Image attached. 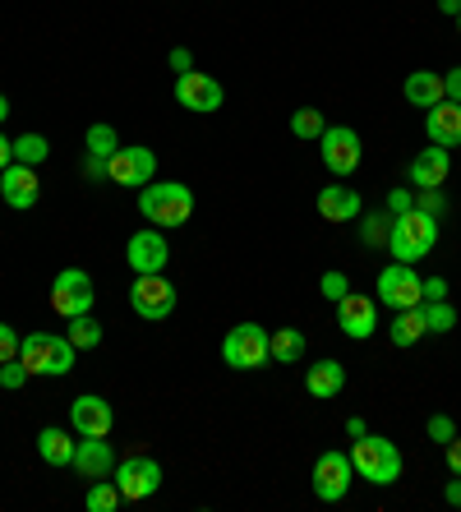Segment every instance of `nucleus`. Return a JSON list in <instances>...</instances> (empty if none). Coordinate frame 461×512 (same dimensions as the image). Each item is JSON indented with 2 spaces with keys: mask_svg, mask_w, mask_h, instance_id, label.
<instances>
[{
  "mask_svg": "<svg viewBox=\"0 0 461 512\" xmlns=\"http://www.w3.org/2000/svg\"><path fill=\"white\" fill-rule=\"evenodd\" d=\"M139 213L153 222V227L171 231V227H185L194 217V190L180 185V180H148L139 190Z\"/></svg>",
  "mask_w": 461,
  "mask_h": 512,
  "instance_id": "f257e3e1",
  "label": "nucleus"
},
{
  "mask_svg": "<svg viewBox=\"0 0 461 512\" xmlns=\"http://www.w3.org/2000/svg\"><path fill=\"white\" fill-rule=\"evenodd\" d=\"M351 466H355V476L369 480L374 489L402 480V453H397V443L383 439V434H360V439L351 443Z\"/></svg>",
  "mask_w": 461,
  "mask_h": 512,
  "instance_id": "f03ea898",
  "label": "nucleus"
},
{
  "mask_svg": "<svg viewBox=\"0 0 461 512\" xmlns=\"http://www.w3.org/2000/svg\"><path fill=\"white\" fill-rule=\"evenodd\" d=\"M438 245V217L420 213V208H411V213H397L392 217V231H388V250L397 263H420L429 259Z\"/></svg>",
  "mask_w": 461,
  "mask_h": 512,
  "instance_id": "7ed1b4c3",
  "label": "nucleus"
},
{
  "mask_svg": "<svg viewBox=\"0 0 461 512\" xmlns=\"http://www.w3.org/2000/svg\"><path fill=\"white\" fill-rule=\"evenodd\" d=\"M19 360L28 365V374H51V379H60V374L74 370V342L60 333H28L24 342H19Z\"/></svg>",
  "mask_w": 461,
  "mask_h": 512,
  "instance_id": "20e7f679",
  "label": "nucleus"
},
{
  "mask_svg": "<svg viewBox=\"0 0 461 512\" xmlns=\"http://www.w3.org/2000/svg\"><path fill=\"white\" fill-rule=\"evenodd\" d=\"M268 328H263V323H236V328H231V333L222 337V360L226 365H231V370H263V365H268Z\"/></svg>",
  "mask_w": 461,
  "mask_h": 512,
  "instance_id": "39448f33",
  "label": "nucleus"
},
{
  "mask_svg": "<svg viewBox=\"0 0 461 512\" xmlns=\"http://www.w3.org/2000/svg\"><path fill=\"white\" fill-rule=\"evenodd\" d=\"M176 300H180V291L166 282V273H134V282H130V310L139 314V319H148V323L171 319Z\"/></svg>",
  "mask_w": 461,
  "mask_h": 512,
  "instance_id": "423d86ee",
  "label": "nucleus"
},
{
  "mask_svg": "<svg viewBox=\"0 0 461 512\" xmlns=\"http://www.w3.org/2000/svg\"><path fill=\"white\" fill-rule=\"evenodd\" d=\"M93 277L83 268H60L56 282H51V310L60 319H79V314H93Z\"/></svg>",
  "mask_w": 461,
  "mask_h": 512,
  "instance_id": "0eeeda50",
  "label": "nucleus"
},
{
  "mask_svg": "<svg viewBox=\"0 0 461 512\" xmlns=\"http://www.w3.org/2000/svg\"><path fill=\"white\" fill-rule=\"evenodd\" d=\"M111 480H116L120 499L139 503V499H148V494H157V489H162V466H157L153 457L134 453V457H120L116 471H111Z\"/></svg>",
  "mask_w": 461,
  "mask_h": 512,
  "instance_id": "6e6552de",
  "label": "nucleus"
},
{
  "mask_svg": "<svg viewBox=\"0 0 461 512\" xmlns=\"http://www.w3.org/2000/svg\"><path fill=\"white\" fill-rule=\"evenodd\" d=\"M157 176V153L143 148V143H130V148H116L107 162V180L120 185V190H143L148 180Z\"/></svg>",
  "mask_w": 461,
  "mask_h": 512,
  "instance_id": "1a4fd4ad",
  "label": "nucleus"
},
{
  "mask_svg": "<svg viewBox=\"0 0 461 512\" xmlns=\"http://www.w3.org/2000/svg\"><path fill=\"white\" fill-rule=\"evenodd\" d=\"M425 300V277L415 273V263H388L379 273V305L388 310H411Z\"/></svg>",
  "mask_w": 461,
  "mask_h": 512,
  "instance_id": "9d476101",
  "label": "nucleus"
},
{
  "mask_svg": "<svg viewBox=\"0 0 461 512\" xmlns=\"http://www.w3.org/2000/svg\"><path fill=\"white\" fill-rule=\"evenodd\" d=\"M319 153H323V167L332 171L337 180H346L355 167H360V134L351 130V125H328V130L319 134Z\"/></svg>",
  "mask_w": 461,
  "mask_h": 512,
  "instance_id": "9b49d317",
  "label": "nucleus"
},
{
  "mask_svg": "<svg viewBox=\"0 0 461 512\" xmlns=\"http://www.w3.org/2000/svg\"><path fill=\"white\" fill-rule=\"evenodd\" d=\"M314 494H319L323 503H342L346 494H351V480H355V466H351V453H319V462H314Z\"/></svg>",
  "mask_w": 461,
  "mask_h": 512,
  "instance_id": "f8f14e48",
  "label": "nucleus"
},
{
  "mask_svg": "<svg viewBox=\"0 0 461 512\" xmlns=\"http://www.w3.org/2000/svg\"><path fill=\"white\" fill-rule=\"evenodd\" d=\"M176 102L185 111H194V116H213V111H222L226 88L217 84L213 74L190 70V74H176Z\"/></svg>",
  "mask_w": 461,
  "mask_h": 512,
  "instance_id": "ddd939ff",
  "label": "nucleus"
},
{
  "mask_svg": "<svg viewBox=\"0 0 461 512\" xmlns=\"http://www.w3.org/2000/svg\"><path fill=\"white\" fill-rule=\"evenodd\" d=\"M125 263H130L134 273H166V263H171V245H166L162 227H143L125 240Z\"/></svg>",
  "mask_w": 461,
  "mask_h": 512,
  "instance_id": "4468645a",
  "label": "nucleus"
},
{
  "mask_svg": "<svg viewBox=\"0 0 461 512\" xmlns=\"http://www.w3.org/2000/svg\"><path fill=\"white\" fill-rule=\"evenodd\" d=\"M70 425L79 439H107L111 425H116V411H111L107 397H97V393H79L70 402Z\"/></svg>",
  "mask_w": 461,
  "mask_h": 512,
  "instance_id": "2eb2a0df",
  "label": "nucleus"
},
{
  "mask_svg": "<svg viewBox=\"0 0 461 512\" xmlns=\"http://www.w3.org/2000/svg\"><path fill=\"white\" fill-rule=\"evenodd\" d=\"M337 328H342L351 342H365V337L379 333V300L374 296H351L346 291L337 300Z\"/></svg>",
  "mask_w": 461,
  "mask_h": 512,
  "instance_id": "dca6fc26",
  "label": "nucleus"
},
{
  "mask_svg": "<svg viewBox=\"0 0 461 512\" xmlns=\"http://www.w3.org/2000/svg\"><path fill=\"white\" fill-rule=\"evenodd\" d=\"M0 199L10 203V208H19V213L37 208V199H42V185H37V167L10 162V167L0 171Z\"/></svg>",
  "mask_w": 461,
  "mask_h": 512,
  "instance_id": "f3484780",
  "label": "nucleus"
},
{
  "mask_svg": "<svg viewBox=\"0 0 461 512\" xmlns=\"http://www.w3.org/2000/svg\"><path fill=\"white\" fill-rule=\"evenodd\" d=\"M411 185L415 190H443L448 185V176H452V153L448 148H425V153H415V162H411Z\"/></svg>",
  "mask_w": 461,
  "mask_h": 512,
  "instance_id": "a211bd4d",
  "label": "nucleus"
},
{
  "mask_svg": "<svg viewBox=\"0 0 461 512\" xmlns=\"http://www.w3.org/2000/svg\"><path fill=\"white\" fill-rule=\"evenodd\" d=\"M425 134H429V143H438V148H461V102H438V107H429L425 111Z\"/></svg>",
  "mask_w": 461,
  "mask_h": 512,
  "instance_id": "6ab92c4d",
  "label": "nucleus"
},
{
  "mask_svg": "<svg viewBox=\"0 0 461 512\" xmlns=\"http://www.w3.org/2000/svg\"><path fill=\"white\" fill-rule=\"evenodd\" d=\"M116 462L120 457L107 439H79V448H74V471L83 480H107L116 471Z\"/></svg>",
  "mask_w": 461,
  "mask_h": 512,
  "instance_id": "aec40b11",
  "label": "nucleus"
},
{
  "mask_svg": "<svg viewBox=\"0 0 461 512\" xmlns=\"http://www.w3.org/2000/svg\"><path fill=\"white\" fill-rule=\"evenodd\" d=\"M319 217L323 222H355V217H360V194H355L351 185H323Z\"/></svg>",
  "mask_w": 461,
  "mask_h": 512,
  "instance_id": "412c9836",
  "label": "nucleus"
},
{
  "mask_svg": "<svg viewBox=\"0 0 461 512\" xmlns=\"http://www.w3.org/2000/svg\"><path fill=\"white\" fill-rule=\"evenodd\" d=\"M342 388H346V370L337 360H314L305 370V393L314 397V402H328V397H337Z\"/></svg>",
  "mask_w": 461,
  "mask_h": 512,
  "instance_id": "4be33fe9",
  "label": "nucleus"
},
{
  "mask_svg": "<svg viewBox=\"0 0 461 512\" xmlns=\"http://www.w3.org/2000/svg\"><path fill=\"white\" fill-rule=\"evenodd\" d=\"M74 434L70 429H60V425H47L42 434H37V457L47 466H74Z\"/></svg>",
  "mask_w": 461,
  "mask_h": 512,
  "instance_id": "5701e85b",
  "label": "nucleus"
},
{
  "mask_svg": "<svg viewBox=\"0 0 461 512\" xmlns=\"http://www.w3.org/2000/svg\"><path fill=\"white\" fill-rule=\"evenodd\" d=\"M402 93H406V102H411V107H420V111L438 107V102H443V74H434V70H415V74H406Z\"/></svg>",
  "mask_w": 461,
  "mask_h": 512,
  "instance_id": "b1692460",
  "label": "nucleus"
},
{
  "mask_svg": "<svg viewBox=\"0 0 461 512\" xmlns=\"http://www.w3.org/2000/svg\"><path fill=\"white\" fill-rule=\"evenodd\" d=\"M392 346H415L420 337H429V323H425V310L420 305H411V310H397V319H392Z\"/></svg>",
  "mask_w": 461,
  "mask_h": 512,
  "instance_id": "393cba45",
  "label": "nucleus"
},
{
  "mask_svg": "<svg viewBox=\"0 0 461 512\" xmlns=\"http://www.w3.org/2000/svg\"><path fill=\"white\" fill-rule=\"evenodd\" d=\"M268 356L277 360V365H300V360H305V333H300V328H277V333L268 337Z\"/></svg>",
  "mask_w": 461,
  "mask_h": 512,
  "instance_id": "a878e982",
  "label": "nucleus"
},
{
  "mask_svg": "<svg viewBox=\"0 0 461 512\" xmlns=\"http://www.w3.org/2000/svg\"><path fill=\"white\" fill-rule=\"evenodd\" d=\"M120 489H116V480H93V485H88V494H83V508L88 512H116L120 508Z\"/></svg>",
  "mask_w": 461,
  "mask_h": 512,
  "instance_id": "bb28decb",
  "label": "nucleus"
},
{
  "mask_svg": "<svg viewBox=\"0 0 461 512\" xmlns=\"http://www.w3.org/2000/svg\"><path fill=\"white\" fill-rule=\"evenodd\" d=\"M47 157H51L47 134H19V139H14V162H24V167H42Z\"/></svg>",
  "mask_w": 461,
  "mask_h": 512,
  "instance_id": "cd10ccee",
  "label": "nucleus"
},
{
  "mask_svg": "<svg viewBox=\"0 0 461 512\" xmlns=\"http://www.w3.org/2000/svg\"><path fill=\"white\" fill-rule=\"evenodd\" d=\"M70 323V342H74V351H93V346H102V323L93 319V314H79V319H65Z\"/></svg>",
  "mask_w": 461,
  "mask_h": 512,
  "instance_id": "c85d7f7f",
  "label": "nucleus"
},
{
  "mask_svg": "<svg viewBox=\"0 0 461 512\" xmlns=\"http://www.w3.org/2000/svg\"><path fill=\"white\" fill-rule=\"evenodd\" d=\"M420 310H425L429 333H452L457 328V310H452L448 300H420Z\"/></svg>",
  "mask_w": 461,
  "mask_h": 512,
  "instance_id": "c756f323",
  "label": "nucleus"
},
{
  "mask_svg": "<svg viewBox=\"0 0 461 512\" xmlns=\"http://www.w3.org/2000/svg\"><path fill=\"white\" fill-rule=\"evenodd\" d=\"M83 148H88V153H97V157H111L120 148V134L111 130V125H102V120H97V125H88V134H83Z\"/></svg>",
  "mask_w": 461,
  "mask_h": 512,
  "instance_id": "7c9ffc66",
  "label": "nucleus"
},
{
  "mask_svg": "<svg viewBox=\"0 0 461 512\" xmlns=\"http://www.w3.org/2000/svg\"><path fill=\"white\" fill-rule=\"evenodd\" d=\"M323 130H328V120H323V111H314V107L291 111V134H296V139H319Z\"/></svg>",
  "mask_w": 461,
  "mask_h": 512,
  "instance_id": "2f4dec72",
  "label": "nucleus"
},
{
  "mask_svg": "<svg viewBox=\"0 0 461 512\" xmlns=\"http://www.w3.org/2000/svg\"><path fill=\"white\" fill-rule=\"evenodd\" d=\"M388 231H392V213H374V217H365L360 240H365V245H388Z\"/></svg>",
  "mask_w": 461,
  "mask_h": 512,
  "instance_id": "473e14b6",
  "label": "nucleus"
},
{
  "mask_svg": "<svg viewBox=\"0 0 461 512\" xmlns=\"http://www.w3.org/2000/svg\"><path fill=\"white\" fill-rule=\"evenodd\" d=\"M28 379H33V374H28L24 360H5V365H0V388H5V393H19Z\"/></svg>",
  "mask_w": 461,
  "mask_h": 512,
  "instance_id": "72a5a7b5",
  "label": "nucleus"
},
{
  "mask_svg": "<svg viewBox=\"0 0 461 512\" xmlns=\"http://www.w3.org/2000/svg\"><path fill=\"white\" fill-rule=\"evenodd\" d=\"M319 291L332 300V305H337V300L351 291V282H346V273H323V277H319Z\"/></svg>",
  "mask_w": 461,
  "mask_h": 512,
  "instance_id": "f704fd0d",
  "label": "nucleus"
},
{
  "mask_svg": "<svg viewBox=\"0 0 461 512\" xmlns=\"http://www.w3.org/2000/svg\"><path fill=\"white\" fill-rule=\"evenodd\" d=\"M19 342H24V337L14 333L10 323H0V365H5V360H19Z\"/></svg>",
  "mask_w": 461,
  "mask_h": 512,
  "instance_id": "c9c22d12",
  "label": "nucleus"
},
{
  "mask_svg": "<svg viewBox=\"0 0 461 512\" xmlns=\"http://www.w3.org/2000/svg\"><path fill=\"white\" fill-rule=\"evenodd\" d=\"M429 439L434 443H448V439H457V425H452V416H429Z\"/></svg>",
  "mask_w": 461,
  "mask_h": 512,
  "instance_id": "e433bc0d",
  "label": "nucleus"
},
{
  "mask_svg": "<svg viewBox=\"0 0 461 512\" xmlns=\"http://www.w3.org/2000/svg\"><path fill=\"white\" fill-rule=\"evenodd\" d=\"M415 208L429 217H443V194L438 190H415Z\"/></svg>",
  "mask_w": 461,
  "mask_h": 512,
  "instance_id": "4c0bfd02",
  "label": "nucleus"
},
{
  "mask_svg": "<svg viewBox=\"0 0 461 512\" xmlns=\"http://www.w3.org/2000/svg\"><path fill=\"white\" fill-rule=\"evenodd\" d=\"M411 208H415V194L411 190H392L388 194V213L392 217H397V213H411Z\"/></svg>",
  "mask_w": 461,
  "mask_h": 512,
  "instance_id": "58836bf2",
  "label": "nucleus"
},
{
  "mask_svg": "<svg viewBox=\"0 0 461 512\" xmlns=\"http://www.w3.org/2000/svg\"><path fill=\"white\" fill-rule=\"evenodd\" d=\"M107 162H111V157L88 153V157H83V176H88V180H107Z\"/></svg>",
  "mask_w": 461,
  "mask_h": 512,
  "instance_id": "ea45409f",
  "label": "nucleus"
},
{
  "mask_svg": "<svg viewBox=\"0 0 461 512\" xmlns=\"http://www.w3.org/2000/svg\"><path fill=\"white\" fill-rule=\"evenodd\" d=\"M443 462H448L452 476H461V439H448V443H443Z\"/></svg>",
  "mask_w": 461,
  "mask_h": 512,
  "instance_id": "a19ab883",
  "label": "nucleus"
},
{
  "mask_svg": "<svg viewBox=\"0 0 461 512\" xmlns=\"http://www.w3.org/2000/svg\"><path fill=\"white\" fill-rule=\"evenodd\" d=\"M443 97H448V102H461V65L452 74H443Z\"/></svg>",
  "mask_w": 461,
  "mask_h": 512,
  "instance_id": "79ce46f5",
  "label": "nucleus"
},
{
  "mask_svg": "<svg viewBox=\"0 0 461 512\" xmlns=\"http://www.w3.org/2000/svg\"><path fill=\"white\" fill-rule=\"evenodd\" d=\"M171 70H176V74H190L194 70V56L185 47H176V51H171Z\"/></svg>",
  "mask_w": 461,
  "mask_h": 512,
  "instance_id": "37998d69",
  "label": "nucleus"
},
{
  "mask_svg": "<svg viewBox=\"0 0 461 512\" xmlns=\"http://www.w3.org/2000/svg\"><path fill=\"white\" fill-rule=\"evenodd\" d=\"M425 300H448V282L443 277H425Z\"/></svg>",
  "mask_w": 461,
  "mask_h": 512,
  "instance_id": "c03bdc74",
  "label": "nucleus"
},
{
  "mask_svg": "<svg viewBox=\"0 0 461 512\" xmlns=\"http://www.w3.org/2000/svg\"><path fill=\"white\" fill-rule=\"evenodd\" d=\"M443 499H448L452 508H461V476H452V480H448V489H443Z\"/></svg>",
  "mask_w": 461,
  "mask_h": 512,
  "instance_id": "a18cd8bd",
  "label": "nucleus"
},
{
  "mask_svg": "<svg viewBox=\"0 0 461 512\" xmlns=\"http://www.w3.org/2000/svg\"><path fill=\"white\" fill-rule=\"evenodd\" d=\"M14 162V139H5V134H0V171L10 167Z\"/></svg>",
  "mask_w": 461,
  "mask_h": 512,
  "instance_id": "49530a36",
  "label": "nucleus"
},
{
  "mask_svg": "<svg viewBox=\"0 0 461 512\" xmlns=\"http://www.w3.org/2000/svg\"><path fill=\"white\" fill-rule=\"evenodd\" d=\"M360 434H369V429H365V420H360V416H351V420H346V439H360Z\"/></svg>",
  "mask_w": 461,
  "mask_h": 512,
  "instance_id": "de8ad7c7",
  "label": "nucleus"
},
{
  "mask_svg": "<svg viewBox=\"0 0 461 512\" xmlns=\"http://www.w3.org/2000/svg\"><path fill=\"white\" fill-rule=\"evenodd\" d=\"M438 10H443V14H461V0H438Z\"/></svg>",
  "mask_w": 461,
  "mask_h": 512,
  "instance_id": "09e8293b",
  "label": "nucleus"
},
{
  "mask_svg": "<svg viewBox=\"0 0 461 512\" xmlns=\"http://www.w3.org/2000/svg\"><path fill=\"white\" fill-rule=\"evenodd\" d=\"M5 116H10V97L0 93V120H5Z\"/></svg>",
  "mask_w": 461,
  "mask_h": 512,
  "instance_id": "8fccbe9b",
  "label": "nucleus"
},
{
  "mask_svg": "<svg viewBox=\"0 0 461 512\" xmlns=\"http://www.w3.org/2000/svg\"><path fill=\"white\" fill-rule=\"evenodd\" d=\"M457 33H461V14H457Z\"/></svg>",
  "mask_w": 461,
  "mask_h": 512,
  "instance_id": "3c124183",
  "label": "nucleus"
}]
</instances>
